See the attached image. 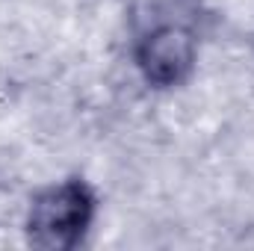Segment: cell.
Wrapping results in <instances>:
<instances>
[{
	"label": "cell",
	"mask_w": 254,
	"mask_h": 251,
	"mask_svg": "<svg viewBox=\"0 0 254 251\" xmlns=\"http://www.w3.org/2000/svg\"><path fill=\"white\" fill-rule=\"evenodd\" d=\"M95 216V195L83 181H63L33 198L27 237L33 246L51 251L74 249Z\"/></svg>",
	"instance_id": "cell-1"
},
{
	"label": "cell",
	"mask_w": 254,
	"mask_h": 251,
	"mask_svg": "<svg viewBox=\"0 0 254 251\" xmlns=\"http://www.w3.org/2000/svg\"><path fill=\"white\" fill-rule=\"evenodd\" d=\"M136 65L151 86L169 89L187 80L195 65V39L190 30L166 24L151 30L136 51Z\"/></svg>",
	"instance_id": "cell-2"
}]
</instances>
